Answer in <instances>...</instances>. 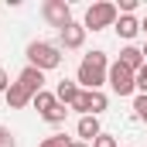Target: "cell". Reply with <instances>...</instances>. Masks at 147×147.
Here are the masks:
<instances>
[{"label":"cell","mask_w":147,"mask_h":147,"mask_svg":"<svg viewBox=\"0 0 147 147\" xmlns=\"http://www.w3.org/2000/svg\"><path fill=\"white\" fill-rule=\"evenodd\" d=\"M134 110H137V120L147 123V96H140V92L134 96Z\"/></svg>","instance_id":"ac0fdd59"},{"label":"cell","mask_w":147,"mask_h":147,"mask_svg":"<svg viewBox=\"0 0 147 147\" xmlns=\"http://www.w3.org/2000/svg\"><path fill=\"white\" fill-rule=\"evenodd\" d=\"M134 79H137V89H140V96H147V62H144V69L134 75Z\"/></svg>","instance_id":"ffe728a7"},{"label":"cell","mask_w":147,"mask_h":147,"mask_svg":"<svg viewBox=\"0 0 147 147\" xmlns=\"http://www.w3.org/2000/svg\"><path fill=\"white\" fill-rule=\"evenodd\" d=\"M116 17H120L116 3H110V0H99V3H89V7H86L82 28H86V31H103V28H113V24H116Z\"/></svg>","instance_id":"3957f363"},{"label":"cell","mask_w":147,"mask_h":147,"mask_svg":"<svg viewBox=\"0 0 147 147\" xmlns=\"http://www.w3.org/2000/svg\"><path fill=\"white\" fill-rule=\"evenodd\" d=\"M140 31H144V34H147V17H144V21H140Z\"/></svg>","instance_id":"d4e9b609"},{"label":"cell","mask_w":147,"mask_h":147,"mask_svg":"<svg viewBox=\"0 0 147 147\" xmlns=\"http://www.w3.org/2000/svg\"><path fill=\"white\" fill-rule=\"evenodd\" d=\"M17 82H21L31 96H38V92L45 89V72H41V69H34V65H24V69H21V75H17Z\"/></svg>","instance_id":"52a82bcc"},{"label":"cell","mask_w":147,"mask_h":147,"mask_svg":"<svg viewBox=\"0 0 147 147\" xmlns=\"http://www.w3.org/2000/svg\"><path fill=\"white\" fill-rule=\"evenodd\" d=\"M140 55H144V62H147V41H144V48H140Z\"/></svg>","instance_id":"484cf974"},{"label":"cell","mask_w":147,"mask_h":147,"mask_svg":"<svg viewBox=\"0 0 147 147\" xmlns=\"http://www.w3.org/2000/svg\"><path fill=\"white\" fill-rule=\"evenodd\" d=\"M7 89H10V75L0 69V92H7Z\"/></svg>","instance_id":"603a6c76"},{"label":"cell","mask_w":147,"mask_h":147,"mask_svg":"<svg viewBox=\"0 0 147 147\" xmlns=\"http://www.w3.org/2000/svg\"><path fill=\"white\" fill-rule=\"evenodd\" d=\"M69 147H92V144H82V140H72Z\"/></svg>","instance_id":"cb8c5ba5"},{"label":"cell","mask_w":147,"mask_h":147,"mask_svg":"<svg viewBox=\"0 0 147 147\" xmlns=\"http://www.w3.org/2000/svg\"><path fill=\"white\" fill-rule=\"evenodd\" d=\"M113 28H116V34L123 38V41H134V38L140 34V21H137V17H134V14H120V17H116V24H113Z\"/></svg>","instance_id":"9c48e42d"},{"label":"cell","mask_w":147,"mask_h":147,"mask_svg":"<svg viewBox=\"0 0 147 147\" xmlns=\"http://www.w3.org/2000/svg\"><path fill=\"white\" fill-rule=\"evenodd\" d=\"M92 99H89V116H99V113L110 106V99H106V92L103 89H96V92H89Z\"/></svg>","instance_id":"5bb4252c"},{"label":"cell","mask_w":147,"mask_h":147,"mask_svg":"<svg viewBox=\"0 0 147 147\" xmlns=\"http://www.w3.org/2000/svg\"><path fill=\"white\" fill-rule=\"evenodd\" d=\"M123 69H130V72L137 75L140 69H144V55H140V48H134V45H127L123 51H120V58H116Z\"/></svg>","instance_id":"8fae6325"},{"label":"cell","mask_w":147,"mask_h":147,"mask_svg":"<svg viewBox=\"0 0 147 147\" xmlns=\"http://www.w3.org/2000/svg\"><path fill=\"white\" fill-rule=\"evenodd\" d=\"M92 147H120V144H116V137H113V134H99V137L92 140Z\"/></svg>","instance_id":"d6986e66"},{"label":"cell","mask_w":147,"mask_h":147,"mask_svg":"<svg viewBox=\"0 0 147 147\" xmlns=\"http://www.w3.org/2000/svg\"><path fill=\"white\" fill-rule=\"evenodd\" d=\"M41 17L48 21V28H69L72 24V7L65 3V0H45L41 3Z\"/></svg>","instance_id":"5b68a950"},{"label":"cell","mask_w":147,"mask_h":147,"mask_svg":"<svg viewBox=\"0 0 147 147\" xmlns=\"http://www.w3.org/2000/svg\"><path fill=\"white\" fill-rule=\"evenodd\" d=\"M0 147H17L14 144V134H10L7 127H0Z\"/></svg>","instance_id":"44dd1931"},{"label":"cell","mask_w":147,"mask_h":147,"mask_svg":"<svg viewBox=\"0 0 147 147\" xmlns=\"http://www.w3.org/2000/svg\"><path fill=\"white\" fill-rule=\"evenodd\" d=\"M69 144H72V140H69L65 134H51V137L41 140V147H69Z\"/></svg>","instance_id":"e0dca14e"},{"label":"cell","mask_w":147,"mask_h":147,"mask_svg":"<svg viewBox=\"0 0 147 147\" xmlns=\"http://www.w3.org/2000/svg\"><path fill=\"white\" fill-rule=\"evenodd\" d=\"M79 92H82V89H79V82H69V79H62V82H58V89H55V99H58L62 106H72L75 99H79Z\"/></svg>","instance_id":"7c38bea8"},{"label":"cell","mask_w":147,"mask_h":147,"mask_svg":"<svg viewBox=\"0 0 147 147\" xmlns=\"http://www.w3.org/2000/svg\"><path fill=\"white\" fill-rule=\"evenodd\" d=\"M65 116H69V106H62V103H55V106H51V110L45 113L41 120H45V123H51V127H58V123H65Z\"/></svg>","instance_id":"9a60e30c"},{"label":"cell","mask_w":147,"mask_h":147,"mask_svg":"<svg viewBox=\"0 0 147 147\" xmlns=\"http://www.w3.org/2000/svg\"><path fill=\"white\" fill-rule=\"evenodd\" d=\"M82 45H86V28H82L79 21H72L69 28H62V31H58V48L75 51V48H82Z\"/></svg>","instance_id":"8992f818"},{"label":"cell","mask_w":147,"mask_h":147,"mask_svg":"<svg viewBox=\"0 0 147 147\" xmlns=\"http://www.w3.org/2000/svg\"><path fill=\"white\" fill-rule=\"evenodd\" d=\"M106 86H110L116 96H134V92H137V79H134V72L123 69L120 62H113V65H110V72H106Z\"/></svg>","instance_id":"277c9868"},{"label":"cell","mask_w":147,"mask_h":147,"mask_svg":"<svg viewBox=\"0 0 147 147\" xmlns=\"http://www.w3.org/2000/svg\"><path fill=\"white\" fill-rule=\"evenodd\" d=\"M116 10H120V14H134V10H137V0H120Z\"/></svg>","instance_id":"7402d4cb"},{"label":"cell","mask_w":147,"mask_h":147,"mask_svg":"<svg viewBox=\"0 0 147 147\" xmlns=\"http://www.w3.org/2000/svg\"><path fill=\"white\" fill-rule=\"evenodd\" d=\"M24 55H28V65H34L41 72H51V69L62 65V48L51 45V41H31Z\"/></svg>","instance_id":"7a4b0ae2"},{"label":"cell","mask_w":147,"mask_h":147,"mask_svg":"<svg viewBox=\"0 0 147 147\" xmlns=\"http://www.w3.org/2000/svg\"><path fill=\"white\" fill-rule=\"evenodd\" d=\"M106 72H110V58H106V51H89V55L79 62L75 82H79L82 89L96 92V89H103V86H106Z\"/></svg>","instance_id":"6da1fadb"},{"label":"cell","mask_w":147,"mask_h":147,"mask_svg":"<svg viewBox=\"0 0 147 147\" xmlns=\"http://www.w3.org/2000/svg\"><path fill=\"white\" fill-rule=\"evenodd\" d=\"M89 99H92V96H89V89H82V92H79V99H75V103L69 106V110L82 113V116H89Z\"/></svg>","instance_id":"2e32d148"},{"label":"cell","mask_w":147,"mask_h":147,"mask_svg":"<svg viewBox=\"0 0 147 147\" xmlns=\"http://www.w3.org/2000/svg\"><path fill=\"white\" fill-rule=\"evenodd\" d=\"M75 134H79V140H82V144H92V140L103 134V127H99V116H79V123H75Z\"/></svg>","instance_id":"ba28073f"},{"label":"cell","mask_w":147,"mask_h":147,"mask_svg":"<svg viewBox=\"0 0 147 147\" xmlns=\"http://www.w3.org/2000/svg\"><path fill=\"white\" fill-rule=\"evenodd\" d=\"M3 96H7V106H10V110H24V106L34 99V96H31V92H28L21 82H10V89H7Z\"/></svg>","instance_id":"30bf717a"},{"label":"cell","mask_w":147,"mask_h":147,"mask_svg":"<svg viewBox=\"0 0 147 147\" xmlns=\"http://www.w3.org/2000/svg\"><path fill=\"white\" fill-rule=\"evenodd\" d=\"M55 103H58V99H55V92H48V89H41V92H38L34 99H31V106H34V110L41 113V116H45V113L51 110V106H55Z\"/></svg>","instance_id":"4fadbf2b"}]
</instances>
